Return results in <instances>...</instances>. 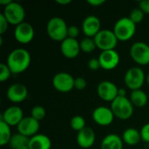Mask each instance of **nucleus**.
<instances>
[{"mask_svg":"<svg viewBox=\"0 0 149 149\" xmlns=\"http://www.w3.org/2000/svg\"><path fill=\"white\" fill-rule=\"evenodd\" d=\"M118 86L109 80H103L97 86V93L99 97L107 102H113L118 97Z\"/></svg>","mask_w":149,"mask_h":149,"instance_id":"obj_10","label":"nucleus"},{"mask_svg":"<svg viewBox=\"0 0 149 149\" xmlns=\"http://www.w3.org/2000/svg\"><path fill=\"white\" fill-rule=\"evenodd\" d=\"M110 108L115 117L123 120L130 119L134 113V106L127 97L118 96L113 102H111Z\"/></svg>","mask_w":149,"mask_h":149,"instance_id":"obj_4","label":"nucleus"},{"mask_svg":"<svg viewBox=\"0 0 149 149\" xmlns=\"http://www.w3.org/2000/svg\"><path fill=\"white\" fill-rule=\"evenodd\" d=\"M139 8L145 13L149 14V0H141L139 2Z\"/></svg>","mask_w":149,"mask_h":149,"instance_id":"obj_36","label":"nucleus"},{"mask_svg":"<svg viewBox=\"0 0 149 149\" xmlns=\"http://www.w3.org/2000/svg\"><path fill=\"white\" fill-rule=\"evenodd\" d=\"M70 125H71V127L74 131H77V132L81 131L82 129H84L86 127V120L81 115H75V116H73L71 119Z\"/></svg>","mask_w":149,"mask_h":149,"instance_id":"obj_27","label":"nucleus"},{"mask_svg":"<svg viewBox=\"0 0 149 149\" xmlns=\"http://www.w3.org/2000/svg\"><path fill=\"white\" fill-rule=\"evenodd\" d=\"M12 74L10 69L7 65L6 63H1L0 64V81L4 82L8 80Z\"/></svg>","mask_w":149,"mask_h":149,"instance_id":"obj_30","label":"nucleus"},{"mask_svg":"<svg viewBox=\"0 0 149 149\" xmlns=\"http://www.w3.org/2000/svg\"><path fill=\"white\" fill-rule=\"evenodd\" d=\"M141 141L144 142L149 143V123L145 124L141 129Z\"/></svg>","mask_w":149,"mask_h":149,"instance_id":"obj_34","label":"nucleus"},{"mask_svg":"<svg viewBox=\"0 0 149 149\" xmlns=\"http://www.w3.org/2000/svg\"><path fill=\"white\" fill-rule=\"evenodd\" d=\"M12 1L11 0H0V4L1 5H3L4 7L7 6L8 4H10Z\"/></svg>","mask_w":149,"mask_h":149,"instance_id":"obj_40","label":"nucleus"},{"mask_svg":"<svg viewBox=\"0 0 149 149\" xmlns=\"http://www.w3.org/2000/svg\"><path fill=\"white\" fill-rule=\"evenodd\" d=\"M12 135L10 127L4 121L0 120V145L4 146L9 144Z\"/></svg>","mask_w":149,"mask_h":149,"instance_id":"obj_25","label":"nucleus"},{"mask_svg":"<svg viewBox=\"0 0 149 149\" xmlns=\"http://www.w3.org/2000/svg\"><path fill=\"white\" fill-rule=\"evenodd\" d=\"M35 31L33 26L28 22H23L17 25L14 30V37L16 40L23 45L29 44L34 38Z\"/></svg>","mask_w":149,"mask_h":149,"instance_id":"obj_11","label":"nucleus"},{"mask_svg":"<svg viewBox=\"0 0 149 149\" xmlns=\"http://www.w3.org/2000/svg\"><path fill=\"white\" fill-rule=\"evenodd\" d=\"M75 78L68 72H60L52 78L53 87L60 93H69L74 88Z\"/></svg>","mask_w":149,"mask_h":149,"instance_id":"obj_9","label":"nucleus"},{"mask_svg":"<svg viewBox=\"0 0 149 149\" xmlns=\"http://www.w3.org/2000/svg\"><path fill=\"white\" fill-rule=\"evenodd\" d=\"M60 51L65 58H75L81 51L79 42L76 38H66L60 43Z\"/></svg>","mask_w":149,"mask_h":149,"instance_id":"obj_17","label":"nucleus"},{"mask_svg":"<svg viewBox=\"0 0 149 149\" xmlns=\"http://www.w3.org/2000/svg\"><path fill=\"white\" fill-rule=\"evenodd\" d=\"M56 3L58 4H61V5H65V4L71 3L72 1L71 0H56Z\"/></svg>","mask_w":149,"mask_h":149,"instance_id":"obj_38","label":"nucleus"},{"mask_svg":"<svg viewBox=\"0 0 149 149\" xmlns=\"http://www.w3.org/2000/svg\"><path fill=\"white\" fill-rule=\"evenodd\" d=\"M123 143L120 136L116 134H110L103 138L100 149H123Z\"/></svg>","mask_w":149,"mask_h":149,"instance_id":"obj_21","label":"nucleus"},{"mask_svg":"<svg viewBox=\"0 0 149 149\" xmlns=\"http://www.w3.org/2000/svg\"><path fill=\"white\" fill-rule=\"evenodd\" d=\"M114 114L110 107H98L93 112V119L94 122L100 126H109L114 120Z\"/></svg>","mask_w":149,"mask_h":149,"instance_id":"obj_14","label":"nucleus"},{"mask_svg":"<svg viewBox=\"0 0 149 149\" xmlns=\"http://www.w3.org/2000/svg\"><path fill=\"white\" fill-rule=\"evenodd\" d=\"M146 79L144 71L139 66H133L129 68L124 76L126 86L132 91L141 89Z\"/></svg>","mask_w":149,"mask_h":149,"instance_id":"obj_5","label":"nucleus"},{"mask_svg":"<svg viewBox=\"0 0 149 149\" xmlns=\"http://www.w3.org/2000/svg\"><path fill=\"white\" fill-rule=\"evenodd\" d=\"M130 101L134 107H144L148 101V94L141 89L134 90L130 93Z\"/></svg>","mask_w":149,"mask_h":149,"instance_id":"obj_23","label":"nucleus"},{"mask_svg":"<svg viewBox=\"0 0 149 149\" xmlns=\"http://www.w3.org/2000/svg\"><path fill=\"white\" fill-rule=\"evenodd\" d=\"M30 138L19 133L12 135L9 146L11 149H29Z\"/></svg>","mask_w":149,"mask_h":149,"instance_id":"obj_24","label":"nucleus"},{"mask_svg":"<svg viewBox=\"0 0 149 149\" xmlns=\"http://www.w3.org/2000/svg\"><path fill=\"white\" fill-rule=\"evenodd\" d=\"M98 58L100 63L101 68L107 71L116 68L120 60V54L116 50L103 51L100 52Z\"/></svg>","mask_w":149,"mask_h":149,"instance_id":"obj_12","label":"nucleus"},{"mask_svg":"<svg viewBox=\"0 0 149 149\" xmlns=\"http://www.w3.org/2000/svg\"><path fill=\"white\" fill-rule=\"evenodd\" d=\"M31 60V54L27 50L24 48H16L8 55L6 64L12 74H18L28 69Z\"/></svg>","mask_w":149,"mask_h":149,"instance_id":"obj_1","label":"nucleus"},{"mask_svg":"<svg viewBox=\"0 0 149 149\" xmlns=\"http://www.w3.org/2000/svg\"><path fill=\"white\" fill-rule=\"evenodd\" d=\"M79 28L77 27L76 25H70L68 26L67 30V38H76L79 35Z\"/></svg>","mask_w":149,"mask_h":149,"instance_id":"obj_31","label":"nucleus"},{"mask_svg":"<svg viewBox=\"0 0 149 149\" xmlns=\"http://www.w3.org/2000/svg\"><path fill=\"white\" fill-rule=\"evenodd\" d=\"M9 22L3 13H0V35H3L7 30L9 26Z\"/></svg>","mask_w":149,"mask_h":149,"instance_id":"obj_33","label":"nucleus"},{"mask_svg":"<svg viewBox=\"0 0 149 149\" xmlns=\"http://www.w3.org/2000/svg\"><path fill=\"white\" fill-rule=\"evenodd\" d=\"M87 66L90 70L92 71H97L99 70L100 68H101L100 66V63L99 61V58H93L91 59L88 60L87 62Z\"/></svg>","mask_w":149,"mask_h":149,"instance_id":"obj_35","label":"nucleus"},{"mask_svg":"<svg viewBox=\"0 0 149 149\" xmlns=\"http://www.w3.org/2000/svg\"><path fill=\"white\" fill-rule=\"evenodd\" d=\"M132 59L140 65L149 64V45L142 41L134 43L129 51Z\"/></svg>","mask_w":149,"mask_h":149,"instance_id":"obj_8","label":"nucleus"},{"mask_svg":"<svg viewBox=\"0 0 149 149\" xmlns=\"http://www.w3.org/2000/svg\"><path fill=\"white\" fill-rule=\"evenodd\" d=\"M51 139L43 134H38L30 138L29 149H51Z\"/></svg>","mask_w":149,"mask_h":149,"instance_id":"obj_20","label":"nucleus"},{"mask_svg":"<svg viewBox=\"0 0 149 149\" xmlns=\"http://www.w3.org/2000/svg\"><path fill=\"white\" fill-rule=\"evenodd\" d=\"M113 31L119 41H127L131 39L135 34L136 24L129 17H123L116 21Z\"/></svg>","mask_w":149,"mask_h":149,"instance_id":"obj_3","label":"nucleus"},{"mask_svg":"<svg viewBox=\"0 0 149 149\" xmlns=\"http://www.w3.org/2000/svg\"><path fill=\"white\" fill-rule=\"evenodd\" d=\"M144 15H145V13L138 7V8H135V9L131 10V12L129 14V18L135 24H137L142 22V20L144 18Z\"/></svg>","mask_w":149,"mask_h":149,"instance_id":"obj_29","label":"nucleus"},{"mask_svg":"<svg viewBox=\"0 0 149 149\" xmlns=\"http://www.w3.org/2000/svg\"><path fill=\"white\" fill-rule=\"evenodd\" d=\"M24 119V113L21 107L17 106H11L6 108L1 114V120L7 123L10 127L17 126Z\"/></svg>","mask_w":149,"mask_h":149,"instance_id":"obj_15","label":"nucleus"},{"mask_svg":"<svg viewBox=\"0 0 149 149\" xmlns=\"http://www.w3.org/2000/svg\"><path fill=\"white\" fill-rule=\"evenodd\" d=\"M3 14L6 17L10 24L18 25L19 24L24 22L25 10L23 5L17 2H11L10 4L3 8Z\"/></svg>","mask_w":149,"mask_h":149,"instance_id":"obj_6","label":"nucleus"},{"mask_svg":"<svg viewBox=\"0 0 149 149\" xmlns=\"http://www.w3.org/2000/svg\"><path fill=\"white\" fill-rule=\"evenodd\" d=\"M97 48L103 51L115 50V47L118 44V38H116L114 32L112 30L104 29L101 30L94 38Z\"/></svg>","mask_w":149,"mask_h":149,"instance_id":"obj_7","label":"nucleus"},{"mask_svg":"<svg viewBox=\"0 0 149 149\" xmlns=\"http://www.w3.org/2000/svg\"><path fill=\"white\" fill-rule=\"evenodd\" d=\"M46 114L45 109L41 107V106H35L32 107L31 112V116L32 118H34L35 120H37L38 121H40L42 120L45 119Z\"/></svg>","mask_w":149,"mask_h":149,"instance_id":"obj_28","label":"nucleus"},{"mask_svg":"<svg viewBox=\"0 0 149 149\" xmlns=\"http://www.w3.org/2000/svg\"><path fill=\"white\" fill-rule=\"evenodd\" d=\"M100 27V20L94 15L87 16L82 23V31L84 34L89 38H94L101 31Z\"/></svg>","mask_w":149,"mask_h":149,"instance_id":"obj_18","label":"nucleus"},{"mask_svg":"<svg viewBox=\"0 0 149 149\" xmlns=\"http://www.w3.org/2000/svg\"><path fill=\"white\" fill-rule=\"evenodd\" d=\"M121 138H122L123 142L129 145V146L137 145L141 141V132L135 128H133V127L126 129L123 132Z\"/></svg>","mask_w":149,"mask_h":149,"instance_id":"obj_22","label":"nucleus"},{"mask_svg":"<svg viewBox=\"0 0 149 149\" xmlns=\"http://www.w3.org/2000/svg\"><path fill=\"white\" fill-rule=\"evenodd\" d=\"M95 133L94 131L88 127H86L81 131L78 132L76 141L78 145L84 149H88L92 148L95 142Z\"/></svg>","mask_w":149,"mask_h":149,"instance_id":"obj_19","label":"nucleus"},{"mask_svg":"<svg viewBox=\"0 0 149 149\" xmlns=\"http://www.w3.org/2000/svg\"><path fill=\"white\" fill-rule=\"evenodd\" d=\"M147 79V83L148 84V86H149V73L148 74V76H147V79Z\"/></svg>","mask_w":149,"mask_h":149,"instance_id":"obj_41","label":"nucleus"},{"mask_svg":"<svg viewBox=\"0 0 149 149\" xmlns=\"http://www.w3.org/2000/svg\"><path fill=\"white\" fill-rule=\"evenodd\" d=\"M79 45H80V50L86 53L93 52L97 48L94 38L89 37H86L83 39H81V41L79 42Z\"/></svg>","mask_w":149,"mask_h":149,"instance_id":"obj_26","label":"nucleus"},{"mask_svg":"<svg viewBox=\"0 0 149 149\" xmlns=\"http://www.w3.org/2000/svg\"><path fill=\"white\" fill-rule=\"evenodd\" d=\"M17 133L31 138L32 136L38 134L39 130V121L32 118L31 116L24 117L20 123L17 126Z\"/></svg>","mask_w":149,"mask_h":149,"instance_id":"obj_13","label":"nucleus"},{"mask_svg":"<svg viewBox=\"0 0 149 149\" xmlns=\"http://www.w3.org/2000/svg\"><path fill=\"white\" fill-rule=\"evenodd\" d=\"M127 95V92L124 88H119V92H118V96L120 97H126Z\"/></svg>","mask_w":149,"mask_h":149,"instance_id":"obj_39","label":"nucleus"},{"mask_svg":"<svg viewBox=\"0 0 149 149\" xmlns=\"http://www.w3.org/2000/svg\"><path fill=\"white\" fill-rule=\"evenodd\" d=\"M86 87V80L84 78H82V77L75 78V80H74V88L75 89L81 91V90H84Z\"/></svg>","mask_w":149,"mask_h":149,"instance_id":"obj_32","label":"nucleus"},{"mask_svg":"<svg viewBox=\"0 0 149 149\" xmlns=\"http://www.w3.org/2000/svg\"><path fill=\"white\" fill-rule=\"evenodd\" d=\"M68 25L65 21L59 17H53L50 18L46 24L47 35L55 41L62 42L67 38Z\"/></svg>","mask_w":149,"mask_h":149,"instance_id":"obj_2","label":"nucleus"},{"mask_svg":"<svg viewBox=\"0 0 149 149\" xmlns=\"http://www.w3.org/2000/svg\"><path fill=\"white\" fill-rule=\"evenodd\" d=\"M8 100L13 103L23 102L28 96L27 87L21 83H15L9 86L6 92Z\"/></svg>","mask_w":149,"mask_h":149,"instance_id":"obj_16","label":"nucleus"},{"mask_svg":"<svg viewBox=\"0 0 149 149\" xmlns=\"http://www.w3.org/2000/svg\"><path fill=\"white\" fill-rule=\"evenodd\" d=\"M105 0H87V3L92 6H100L105 3Z\"/></svg>","mask_w":149,"mask_h":149,"instance_id":"obj_37","label":"nucleus"}]
</instances>
